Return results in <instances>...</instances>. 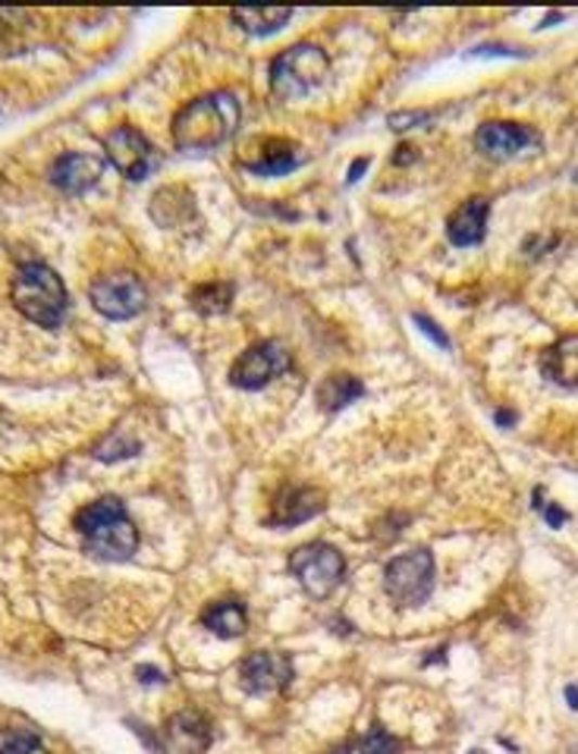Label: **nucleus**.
Listing matches in <instances>:
<instances>
[{
    "label": "nucleus",
    "mask_w": 578,
    "mask_h": 754,
    "mask_svg": "<svg viewBox=\"0 0 578 754\" xmlns=\"http://www.w3.org/2000/svg\"><path fill=\"white\" fill-rule=\"evenodd\" d=\"M243 117L236 94L214 91L202 94L174 117V142L180 151H211L227 142Z\"/></svg>",
    "instance_id": "f257e3e1"
},
{
    "label": "nucleus",
    "mask_w": 578,
    "mask_h": 754,
    "mask_svg": "<svg viewBox=\"0 0 578 754\" xmlns=\"http://www.w3.org/2000/svg\"><path fill=\"white\" fill-rule=\"evenodd\" d=\"M82 547L98 557V560H129L139 547V528L132 525V519L126 513L117 497H101L89 507H82L73 519Z\"/></svg>",
    "instance_id": "f03ea898"
},
{
    "label": "nucleus",
    "mask_w": 578,
    "mask_h": 754,
    "mask_svg": "<svg viewBox=\"0 0 578 754\" xmlns=\"http://www.w3.org/2000/svg\"><path fill=\"white\" fill-rule=\"evenodd\" d=\"M10 296H13V305L20 308V315H26L31 324L48 328V331L61 328L63 315H66V290H63L61 277L48 265L41 261L20 265Z\"/></svg>",
    "instance_id": "7ed1b4c3"
},
{
    "label": "nucleus",
    "mask_w": 578,
    "mask_h": 754,
    "mask_svg": "<svg viewBox=\"0 0 578 754\" xmlns=\"http://www.w3.org/2000/svg\"><path fill=\"white\" fill-rule=\"evenodd\" d=\"M331 69V61L321 48L314 44H296L290 51H283L271 63V91L283 101H296L305 98L314 86L324 82Z\"/></svg>",
    "instance_id": "20e7f679"
},
{
    "label": "nucleus",
    "mask_w": 578,
    "mask_h": 754,
    "mask_svg": "<svg viewBox=\"0 0 578 754\" xmlns=\"http://www.w3.org/2000/svg\"><path fill=\"white\" fill-rule=\"evenodd\" d=\"M343 553L331 544H305L299 550H293L290 557V573L299 578L305 595L324 601L327 595H334V588L343 578Z\"/></svg>",
    "instance_id": "39448f33"
},
{
    "label": "nucleus",
    "mask_w": 578,
    "mask_h": 754,
    "mask_svg": "<svg viewBox=\"0 0 578 754\" xmlns=\"http://www.w3.org/2000/svg\"><path fill=\"white\" fill-rule=\"evenodd\" d=\"M384 588L399 606H419L434 591V557L427 550H412L390 560L384 570Z\"/></svg>",
    "instance_id": "423d86ee"
},
{
    "label": "nucleus",
    "mask_w": 578,
    "mask_h": 754,
    "mask_svg": "<svg viewBox=\"0 0 578 754\" xmlns=\"http://www.w3.org/2000/svg\"><path fill=\"white\" fill-rule=\"evenodd\" d=\"M290 349L280 340H265L248 346L243 356L230 368V384L240 391H261L265 384H271L277 374H283L290 368Z\"/></svg>",
    "instance_id": "0eeeda50"
},
{
    "label": "nucleus",
    "mask_w": 578,
    "mask_h": 754,
    "mask_svg": "<svg viewBox=\"0 0 578 754\" xmlns=\"http://www.w3.org/2000/svg\"><path fill=\"white\" fill-rule=\"evenodd\" d=\"M92 296V305L111 321H126V318H136L142 308H145V286L136 273L120 271V273H107V277H98L89 290Z\"/></svg>",
    "instance_id": "6e6552de"
},
{
    "label": "nucleus",
    "mask_w": 578,
    "mask_h": 754,
    "mask_svg": "<svg viewBox=\"0 0 578 754\" xmlns=\"http://www.w3.org/2000/svg\"><path fill=\"white\" fill-rule=\"evenodd\" d=\"M107 149V161L120 170L126 180H149L152 170L157 167V154H154L152 142L132 129V126H120L104 139Z\"/></svg>",
    "instance_id": "1a4fd4ad"
},
{
    "label": "nucleus",
    "mask_w": 578,
    "mask_h": 754,
    "mask_svg": "<svg viewBox=\"0 0 578 754\" xmlns=\"http://www.w3.org/2000/svg\"><path fill=\"white\" fill-rule=\"evenodd\" d=\"M293 679V661L280 651H255L240 664V686L248 694H274Z\"/></svg>",
    "instance_id": "9d476101"
},
{
    "label": "nucleus",
    "mask_w": 578,
    "mask_h": 754,
    "mask_svg": "<svg viewBox=\"0 0 578 754\" xmlns=\"http://www.w3.org/2000/svg\"><path fill=\"white\" fill-rule=\"evenodd\" d=\"M101 174H104V161L92 151H69L51 164V182L69 195H82L86 189H92L101 180Z\"/></svg>",
    "instance_id": "9b49d317"
},
{
    "label": "nucleus",
    "mask_w": 578,
    "mask_h": 754,
    "mask_svg": "<svg viewBox=\"0 0 578 754\" xmlns=\"http://www.w3.org/2000/svg\"><path fill=\"white\" fill-rule=\"evenodd\" d=\"M538 142H541V136L522 123H485L475 132L478 151H485L490 157H513V154L525 151L528 145H538Z\"/></svg>",
    "instance_id": "f8f14e48"
},
{
    "label": "nucleus",
    "mask_w": 578,
    "mask_h": 754,
    "mask_svg": "<svg viewBox=\"0 0 578 754\" xmlns=\"http://www.w3.org/2000/svg\"><path fill=\"white\" fill-rule=\"evenodd\" d=\"M305 161L303 149L290 139H265L258 157H243L240 167L255 174V177H283L290 170H296Z\"/></svg>",
    "instance_id": "ddd939ff"
},
{
    "label": "nucleus",
    "mask_w": 578,
    "mask_h": 754,
    "mask_svg": "<svg viewBox=\"0 0 578 754\" xmlns=\"http://www.w3.org/2000/svg\"><path fill=\"white\" fill-rule=\"evenodd\" d=\"M327 497L318 487H293L283 497H277L274 513H271V525L274 528H290V525H303L308 519H314L318 513H324Z\"/></svg>",
    "instance_id": "4468645a"
},
{
    "label": "nucleus",
    "mask_w": 578,
    "mask_h": 754,
    "mask_svg": "<svg viewBox=\"0 0 578 754\" xmlns=\"http://www.w3.org/2000/svg\"><path fill=\"white\" fill-rule=\"evenodd\" d=\"M487 214H490V202L485 195H475V199L462 202L457 212L447 217V240L459 245V248L478 245L485 240Z\"/></svg>",
    "instance_id": "2eb2a0df"
},
{
    "label": "nucleus",
    "mask_w": 578,
    "mask_h": 754,
    "mask_svg": "<svg viewBox=\"0 0 578 754\" xmlns=\"http://www.w3.org/2000/svg\"><path fill=\"white\" fill-rule=\"evenodd\" d=\"M541 374L553 381L556 387H578V333L556 340L541 353Z\"/></svg>",
    "instance_id": "dca6fc26"
},
{
    "label": "nucleus",
    "mask_w": 578,
    "mask_h": 754,
    "mask_svg": "<svg viewBox=\"0 0 578 754\" xmlns=\"http://www.w3.org/2000/svg\"><path fill=\"white\" fill-rule=\"evenodd\" d=\"M167 739L174 742V749H180L183 754H202L208 752L214 732L202 711H180L167 724Z\"/></svg>",
    "instance_id": "f3484780"
},
{
    "label": "nucleus",
    "mask_w": 578,
    "mask_h": 754,
    "mask_svg": "<svg viewBox=\"0 0 578 754\" xmlns=\"http://www.w3.org/2000/svg\"><path fill=\"white\" fill-rule=\"evenodd\" d=\"M195 214V199L183 186H167L152 199V217L160 227H183Z\"/></svg>",
    "instance_id": "a211bd4d"
},
{
    "label": "nucleus",
    "mask_w": 578,
    "mask_h": 754,
    "mask_svg": "<svg viewBox=\"0 0 578 754\" xmlns=\"http://www.w3.org/2000/svg\"><path fill=\"white\" fill-rule=\"evenodd\" d=\"M233 20L248 35H274L293 20V10L290 7H236Z\"/></svg>",
    "instance_id": "6ab92c4d"
},
{
    "label": "nucleus",
    "mask_w": 578,
    "mask_h": 754,
    "mask_svg": "<svg viewBox=\"0 0 578 754\" xmlns=\"http://www.w3.org/2000/svg\"><path fill=\"white\" fill-rule=\"evenodd\" d=\"M365 393V384L352 374H331L318 387V402L324 412H339Z\"/></svg>",
    "instance_id": "aec40b11"
},
{
    "label": "nucleus",
    "mask_w": 578,
    "mask_h": 754,
    "mask_svg": "<svg viewBox=\"0 0 578 754\" xmlns=\"http://www.w3.org/2000/svg\"><path fill=\"white\" fill-rule=\"evenodd\" d=\"M202 623H205V629H211V632L220 635V638H236V635H243L245 626H248L245 606L236 601L211 603V606L202 613Z\"/></svg>",
    "instance_id": "412c9836"
},
{
    "label": "nucleus",
    "mask_w": 578,
    "mask_h": 754,
    "mask_svg": "<svg viewBox=\"0 0 578 754\" xmlns=\"http://www.w3.org/2000/svg\"><path fill=\"white\" fill-rule=\"evenodd\" d=\"M192 308L202 311V315H223L233 302V286L230 283H205V286H195L192 290Z\"/></svg>",
    "instance_id": "4be33fe9"
},
{
    "label": "nucleus",
    "mask_w": 578,
    "mask_h": 754,
    "mask_svg": "<svg viewBox=\"0 0 578 754\" xmlns=\"http://www.w3.org/2000/svg\"><path fill=\"white\" fill-rule=\"evenodd\" d=\"M352 749H356V754H399L402 742L396 736H390L387 729L371 726L359 742H352Z\"/></svg>",
    "instance_id": "5701e85b"
},
{
    "label": "nucleus",
    "mask_w": 578,
    "mask_h": 754,
    "mask_svg": "<svg viewBox=\"0 0 578 754\" xmlns=\"http://www.w3.org/2000/svg\"><path fill=\"white\" fill-rule=\"evenodd\" d=\"M0 754H48L35 732L26 729H0Z\"/></svg>",
    "instance_id": "b1692460"
},
{
    "label": "nucleus",
    "mask_w": 578,
    "mask_h": 754,
    "mask_svg": "<svg viewBox=\"0 0 578 754\" xmlns=\"http://www.w3.org/2000/svg\"><path fill=\"white\" fill-rule=\"evenodd\" d=\"M132 452H139V444H136V440H123L120 434H117V437H107V440L94 450V459L114 462V459H126V456H132Z\"/></svg>",
    "instance_id": "393cba45"
},
{
    "label": "nucleus",
    "mask_w": 578,
    "mask_h": 754,
    "mask_svg": "<svg viewBox=\"0 0 578 754\" xmlns=\"http://www.w3.org/2000/svg\"><path fill=\"white\" fill-rule=\"evenodd\" d=\"M412 321H415V328H419V331H422V333H427V336H431V340H434L437 346L450 349V336L440 331V328H437V324H434L431 318H425V315H412Z\"/></svg>",
    "instance_id": "a878e982"
},
{
    "label": "nucleus",
    "mask_w": 578,
    "mask_h": 754,
    "mask_svg": "<svg viewBox=\"0 0 578 754\" xmlns=\"http://www.w3.org/2000/svg\"><path fill=\"white\" fill-rule=\"evenodd\" d=\"M427 117H431V114H425V111H419V114H412V111H409V114H390V117H387V126L396 129V132H402V129H412V126L425 123Z\"/></svg>",
    "instance_id": "bb28decb"
},
{
    "label": "nucleus",
    "mask_w": 578,
    "mask_h": 754,
    "mask_svg": "<svg viewBox=\"0 0 578 754\" xmlns=\"http://www.w3.org/2000/svg\"><path fill=\"white\" fill-rule=\"evenodd\" d=\"M136 676H139L145 686H154V682H167V676H164L160 669H154V666H139V669H136Z\"/></svg>",
    "instance_id": "cd10ccee"
},
{
    "label": "nucleus",
    "mask_w": 578,
    "mask_h": 754,
    "mask_svg": "<svg viewBox=\"0 0 578 754\" xmlns=\"http://www.w3.org/2000/svg\"><path fill=\"white\" fill-rule=\"evenodd\" d=\"M544 519H548L550 528H560V525L566 522V513H563L560 507H550V503H544Z\"/></svg>",
    "instance_id": "c85d7f7f"
},
{
    "label": "nucleus",
    "mask_w": 578,
    "mask_h": 754,
    "mask_svg": "<svg viewBox=\"0 0 578 754\" xmlns=\"http://www.w3.org/2000/svg\"><path fill=\"white\" fill-rule=\"evenodd\" d=\"M399 154L394 157V164H409V161H415L419 154H415V149H409V145H399Z\"/></svg>",
    "instance_id": "c756f323"
},
{
    "label": "nucleus",
    "mask_w": 578,
    "mask_h": 754,
    "mask_svg": "<svg viewBox=\"0 0 578 754\" xmlns=\"http://www.w3.org/2000/svg\"><path fill=\"white\" fill-rule=\"evenodd\" d=\"M362 170H368V157H359V161L349 167V182L359 180V177H362Z\"/></svg>",
    "instance_id": "7c9ffc66"
},
{
    "label": "nucleus",
    "mask_w": 578,
    "mask_h": 754,
    "mask_svg": "<svg viewBox=\"0 0 578 754\" xmlns=\"http://www.w3.org/2000/svg\"><path fill=\"white\" fill-rule=\"evenodd\" d=\"M566 698H569V707H573V711H578V689L576 686H569V689H566Z\"/></svg>",
    "instance_id": "2f4dec72"
},
{
    "label": "nucleus",
    "mask_w": 578,
    "mask_h": 754,
    "mask_svg": "<svg viewBox=\"0 0 578 754\" xmlns=\"http://www.w3.org/2000/svg\"><path fill=\"white\" fill-rule=\"evenodd\" d=\"M497 422L510 424V422H513V416H510V412H497Z\"/></svg>",
    "instance_id": "473e14b6"
},
{
    "label": "nucleus",
    "mask_w": 578,
    "mask_h": 754,
    "mask_svg": "<svg viewBox=\"0 0 578 754\" xmlns=\"http://www.w3.org/2000/svg\"><path fill=\"white\" fill-rule=\"evenodd\" d=\"M334 754H356V749H352V745H343V749H339V752H334Z\"/></svg>",
    "instance_id": "72a5a7b5"
},
{
    "label": "nucleus",
    "mask_w": 578,
    "mask_h": 754,
    "mask_svg": "<svg viewBox=\"0 0 578 754\" xmlns=\"http://www.w3.org/2000/svg\"><path fill=\"white\" fill-rule=\"evenodd\" d=\"M468 754H485V752H468Z\"/></svg>",
    "instance_id": "f704fd0d"
}]
</instances>
